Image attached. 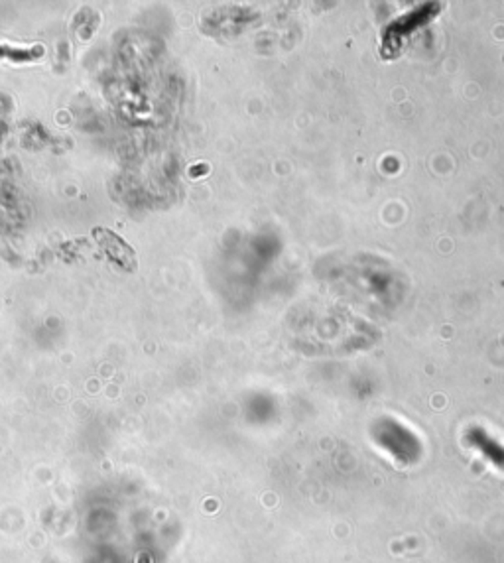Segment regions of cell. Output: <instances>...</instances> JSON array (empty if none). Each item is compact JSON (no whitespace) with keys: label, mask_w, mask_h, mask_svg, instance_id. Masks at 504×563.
I'll list each match as a JSON object with an SVG mask.
<instances>
[{"label":"cell","mask_w":504,"mask_h":563,"mask_svg":"<svg viewBox=\"0 0 504 563\" xmlns=\"http://www.w3.org/2000/svg\"><path fill=\"white\" fill-rule=\"evenodd\" d=\"M97 240L101 242V247L105 250L106 254L111 258H114L121 266H126L128 262H134V256L128 245H124L123 240L118 239L116 235L109 233L105 229H97Z\"/></svg>","instance_id":"cell-1"}]
</instances>
